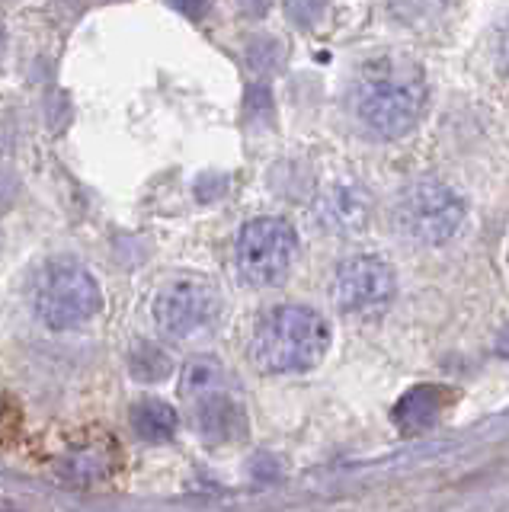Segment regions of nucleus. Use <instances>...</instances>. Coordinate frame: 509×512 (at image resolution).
<instances>
[{
  "instance_id": "16",
  "label": "nucleus",
  "mask_w": 509,
  "mask_h": 512,
  "mask_svg": "<svg viewBox=\"0 0 509 512\" xmlns=\"http://www.w3.org/2000/svg\"><path fill=\"white\" fill-rule=\"evenodd\" d=\"M500 64H503V74L509 77V23H506L503 36H500Z\"/></svg>"
},
{
  "instance_id": "3",
  "label": "nucleus",
  "mask_w": 509,
  "mask_h": 512,
  "mask_svg": "<svg viewBox=\"0 0 509 512\" xmlns=\"http://www.w3.org/2000/svg\"><path fill=\"white\" fill-rule=\"evenodd\" d=\"M465 221V202L439 180L410 183L394 202V228L413 244L442 247L458 234Z\"/></svg>"
},
{
  "instance_id": "12",
  "label": "nucleus",
  "mask_w": 509,
  "mask_h": 512,
  "mask_svg": "<svg viewBox=\"0 0 509 512\" xmlns=\"http://www.w3.org/2000/svg\"><path fill=\"white\" fill-rule=\"evenodd\" d=\"M324 0H289V16L298 23V26H311L317 20V13H321Z\"/></svg>"
},
{
  "instance_id": "17",
  "label": "nucleus",
  "mask_w": 509,
  "mask_h": 512,
  "mask_svg": "<svg viewBox=\"0 0 509 512\" xmlns=\"http://www.w3.org/2000/svg\"><path fill=\"white\" fill-rule=\"evenodd\" d=\"M0 512H20V509L13 506V503H4V500H0Z\"/></svg>"
},
{
  "instance_id": "2",
  "label": "nucleus",
  "mask_w": 509,
  "mask_h": 512,
  "mask_svg": "<svg viewBox=\"0 0 509 512\" xmlns=\"http://www.w3.org/2000/svg\"><path fill=\"white\" fill-rule=\"evenodd\" d=\"M426 103V87L417 71L401 64H378L365 74L356 93L353 109L356 119L378 138H401L417 125Z\"/></svg>"
},
{
  "instance_id": "10",
  "label": "nucleus",
  "mask_w": 509,
  "mask_h": 512,
  "mask_svg": "<svg viewBox=\"0 0 509 512\" xmlns=\"http://www.w3.org/2000/svg\"><path fill=\"white\" fill-rule=\"evenodd\" d=\"M449 397H452V391L439 388V384H420V388L407 391L401 400H397L394 423L404 432H423L439 420V413L445 407H449Z\"/></svg>"
},
{
  "instance_id": "7",
  "label": "nucleus",
  "mask_w": 509,
  "mask_h": 512,
  "mask_svg": "<svg viewBox=\"0 0 509 512\" xmlns=\"http://www.w3.org/2000/svg\"><path fill=\"white\" fill-rule=\"evenodd\" d=\"M218 314V295L212 285L199 279H177L170 282L154 301V320L161 333L173 340H186V336L202 333Z\"/></svg>"
},
{
  "instance_id": "1",
  "label": "nucleus",
  "mask_w": 509,
  "mask_h": 512,
  "mask_svg": "<svg viewBox=\"0 0 509 512\" xmlns=\"http://www.w3.org/2000/svg\"><path fill=\"white\" fill-rule=\"evenodd\" d=\"M330 346L327 320L301 304H282L260 317L253 333V362L269 375L308 372Z\"/></svg>"
},
{
  "instance_id": "14",
  "label": "nucleus",
  "mask_w": 509,
  "mask_h": 512,
  "mask_svg": "<svg viewBox=\"0 0 509 512\" xmlns=\"http://www.w3.org/2000/svg\"><path fill=\"white\" fill-rule=\"evenodd\" d=\"M13 196H17V180L7 170H0V208H7Z\"/></svg>"
},
{
  "instance_id": "18",
  "label": "nucleus",
  "mask_w": 509,
  "mask_h": 512,
  "mask_svg": "<svg viewBox=\"0 0 509 512\" xmlns=\"http://www.w3.org/2000/svg\"><path fill=\"white\" fill-rule=\"evenodd\" d=\"M0 48H4V29H0Z\"/></svg>"
},
{
  "instance_id": "15",
  "label": "nucleus",
  "mask_w": 509,
  "mask_h": 512,
  "mask_svg": "<svg viewBox=\"0 0 509 512\" xmlns=\"http://www.w3.org/2000/svg\"><path fill=\"white\" fill-rule=\"evenodd\" d=\"M237 4H241V10H244L247 16H263V13L269 10V4H273V0H237Z\"/></svg>"
},
{
  "instance_id": "8",
  "label": "nucleus",
  "mask_w": 509,
  "mask_h": 512,
  "mask_svg": "<svg viewBox=\"0 0 509 512\" xmlns=\"http://www.w3.org/2000/svg\"><path fill=\"white\" fill-rule=\"evenodd\" d=\"M186 397L193 400V423H196V429L202 432L205 439L231 442V439H241L247 432L244 407L237 404L234 394L225 391L221 375L205 384V388L186 394Z\"/></svg>"
},
{
  "instance_id": "9",
  "label": "nucleus",
  "mask_w": 509,
  "mask_h": 512,
  "mask_svg": "<svg viewBox=\"0 0 509 512\" xmlns=\"http://www.w3.org/2000/svg\"><path fill=\"white\" fill-rule=\"evenodd\" d=\"M369 218V192L356 183H333L321 196V221L333 231H356Z\"/></svg>"
},
{
  "instance_id": "6",
  "label": "nucleus",
  "mask_w": 509,
  "mask_h": 512,
  "mask_svg": "<svg viewBox=\"0 0 509 512\" xmlns=\"http://www.w3.org/2000/svg\"><path fill=\"white\" fill-rule=\"evenodd\" d=\"M330 295L343 314L375 317L388 308L397 295L394 269L378 256H353L333 276Z\"/></svg>"
},
{
  "instance_id": "4",
  "label": "nucleus",
  "mask_w": 509,
  "mask_h": 512,
  "mask_svg": "<svg viewBox=\"0 0 509 512\" xmlns=\"http://www.w3.org/2000/svg\"><path fill=\"white\" fill-rule=\"evenodd\" d=\"M100 285L81 263L55 260L42 269L36 282V314L42 324L68 330L100 311Z\"/></svg>"
},
{
  "instance_id": "13",
  "label": "nucleus",
  "mask_w": 509,
  "mask_h": 512,
  "mask_svg": "<svg viewBox=\"0 0 509 512\" xmlns=\"http://www.w3.org/2000/svg\"><path fill=\"white\" fill-rule=\"evenodd\" d=\"M167 4H170L173 10H180L183 16H189V20H199V16L209 13L212 0H167Z\"/></svg>"
},
{
  "instance_id": "11",
  "label": "nucleus",
  "mask_w": 509,
  "mask_h": 512,
  "mask_svg": "<svg viewBox=\"0 0 509 512\" xmlns=\"http://www.w3.org/2000/svg\"><path fill=\"white\" fill-rule=\"evenodd\" d=\"M177 410L164 400L157 397H148V400H138L132 407V429L138 432L145 442H167L177 436Z\"/></svg>"
},
{
  "instance_id": "5",
  "label": "nucleus",
  "mask_w": 509,
  "mask_h": 512,
  "mask_svg": "<svg viewBox=\"0 0 509 512\" xmlns=\"http://www.w3.org/2000/svg\"><path fill=\"white\" fill-rule=\"evenodd\" d=\"M295 253H298V237L292 231V224L282 218L247 221L241 234H237V247H234L237 272H241L244 282L257 288L279 285L289 276Z\"/></svg>"
}]
</instances>
